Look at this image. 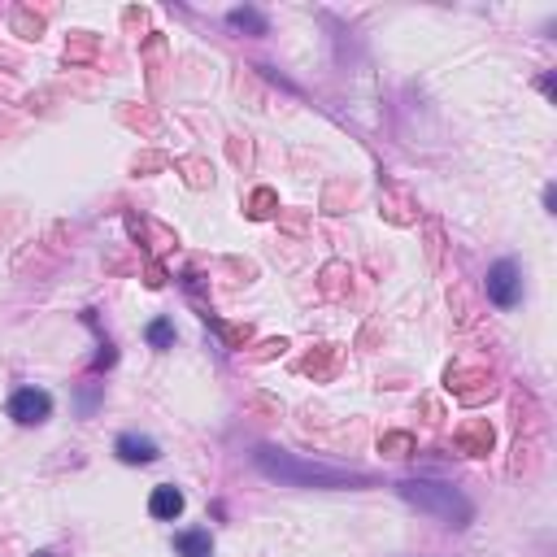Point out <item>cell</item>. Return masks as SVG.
<instances>
[{
    "label": "cell",
    "mask_w": 557,
    "mask_h": 557,
    "mask_svg": "<svg viewBox=\"0 0 557 557\" xmlns=\"http://www.w3.org/2000/svg\"><path fill=\"white\" fill-rule=\"evenodd\" d=\"M401 501H410L418 514H432L444 527H466L475 518V506L461 497L453 484H436V479H401L396 484Z\"/></svg>",
    "instance_id": "obj_2"
},
{
    "label": "cell",
    "mask_w": 557,
    "mask_h": 557,
    "mask_svg": "<svg viewBox=\"0 0 557 557\" xmlns=\"http://www.w3.org/2000/svg\"><path fill=\"white\" fill-rule=\"evenodd\" d=\"M458 449L470 453V458H484L487 449H492V427L487 422H466L458 432Z\"/></svg>",
    "instance_id": "obj_7"
},
{
    "label": "cell",
    "mask_w": 557,
    "mask_h": 557,
    "mask_svg": "<svg viewBox=\"0 0 557 557\" xmlns=\"http://www.w3.org/2000/svg\"><path fill=\"white\" fill-rule=\"evenodd\" d=\"M253 466L274 479V484L283 487H370L375 479L362 475V470H344V466H327V461H305L296 458V453H283V449H270L262 444L257 453H253Z\"/></svg>",
    "instance_id": "obj_1"
},
{
    "label": "cell",
    "mask_w": 557,
    "mask_h": 557,
    "mask_svg": "<svg viewBox=\"0 0 557 557\" xmlns=\"http://www.w3.org/2000/svg\"><path fill=\"white\" fill-rule=\"evenodd\" d=\"M227 26L248 31V35H266V18H262L257 9H231V14H227Z\"/></svg>",
    "instance_id": "obj_9"
},
{
    "label": "cell",
    "mask_w": 557,
    "mask_h": 557,
    "mask_svg": "<svg viewBox=\"0 0 557 557\" xmlns=\"http://www.w3.org/2000/svg\"><path fill=\"white\" fill-rule=\"evenodd\" d=\"M148 514H153V518H162V523L179 518V514H183V492H179V487H170V484L153 487V497H148Z\"/></svg>",
    "instance_id": "obj_6"
},
{
    "label": "cell",
    "mask_w": 557,
    "mask_h": 557,
    "mask_svg": "<svg viewBox=\"0 0 557 557\" xmlns=\"http://www.w3.org/2000/svg\"><path fill=\"white\" fill-rule=\"evenodd\" d=\"M379 453H388V458H410L413 436H405V432H388V436L379 440Z\"/></svg>",
    "instance_id": "obj_10"
},
{
    "label": "cell",
    "mask_w": 557,
    "mask_h": 557,
    "mask_svg": "<svg viewBox=\"0 0 557 557\" xmlns=\"http://www.w3.org/2000/svg\"><path fill=\"white\" fill-rule=\"evenodd\" d=\"M9 418L18 422V427H40L44 418L52 413V396L44 388H18L14 396H9Z\"/></svg>",
    "instance_id": "obj_4"
},
{
    "label": "cell",
    "mask_w": 557,
    "mask_h": 557,
    "mask_svg": "<svg viewBox=\"0 0 557 557\" xmlns=\"http://www.w3.org/2000/svg\"><path fill=\"white\" fill-rule=\"evenodd\" d=\"M331 366H336V348H331V344H322V357H314V353H310V357L301 362V370H305V375H327Z\"/></svg>",
    "instance_id": "obj_12"
},
{
    "label": "cell",
    "mask_w": 557,
    "mask_h": 557,
    "mask_svg": "<svg viewBox=\"0 0 557 557\" xmlns=\"http://www.w3.org/2000/svg\"><path fill=\"white\" fill-rule=\"evenodd\" d=\"M114 453H118L126 466H148V461H157V444H153L148 436H135V432H126V436H118Z\"/></svg>",
    "instance_id": "obj_5"
},
{
    "label": "cell",
    "mask_w": 557,
    "mask_h": 557,
    "mask_svg": "<svg viewBox=\"0 0 557 557\" xmlns=\"http://www.w3.org/2000/svg\"><path fill=\"white\" fill-rule=\"evenodd\" d=\"M35 557H52V553H35Z\"/></svg>",
    "instance_id": "obj_14"
},
{
    "label": "cell",
    "mask_w": 557,
    "mask_h": 557,
    "mask_svg": "<svg viewBox=\"0 0 557 557\" xmlns=\"http://www.w3.org/2000/svg\"><path fill=\"white\" fill-rule=\"evenodd\" d=\"M248 214H253V218H270V214H274V192H270V188H257L253 200H248Z\"/></svg>",
    "instance_id": "obj_13"
},
{
    "label": "cell",
    "mask_w": 557,
    "mask_h": 557,
    "mask_svg": "<svg viewBox=\"0 0 557 557\" xmlns=\"http://www.w3.org/2000/svg\"><path fill=\"white\" fill-rule=\"evenodd\" d=\"M144 336H148V344H153V348H170V339H174V327H170V318H153Z\"/></svg>",
    "instance_id": "obj_11"
},
{
    "label": "cell",
    "mask_w": 557,
    "mask_h": 557,
    "mask_svg": "<svg viewBox=\"0 0 557 557\" xmlns=\"http://www.w3.org/2000/svg\"><path fill=\"white\" fill-rule=\"evenodd\" d=\"M174 549H179V557H209L214 540H209V532H179Z\"/></svg>",
    "instance_id": "obj_8"
},
{
    "label": "cell",
    "mask_w": 557,
    "mask_h": 557,
    "mask_svg": "<svg viewBox=\"0 0 557 557\" xmlns=\"http://www.w3.org/2000/svg\"><path fill=\"white\" fill-rule=\"evenodd\" d=\"M518 296H523V274H518V262L506 257V262H497V266L487 270V301L497 310H514Z\"/></svg>",
    "instance_id": "obj_3"
}]
</instances>
